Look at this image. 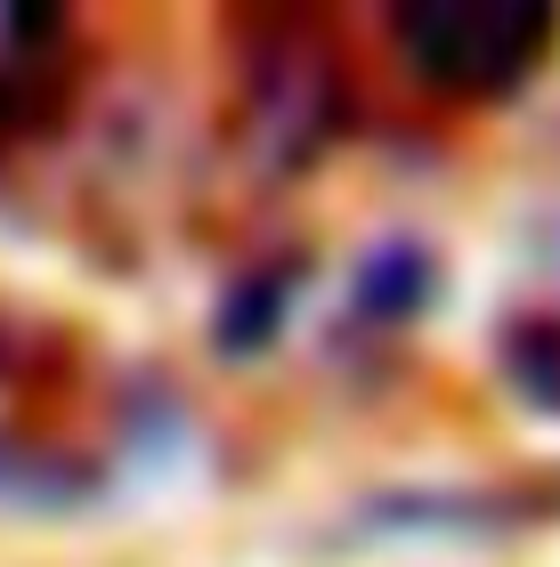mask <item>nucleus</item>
<instances>
[{
	"label": "nucleus",
	"instance_id": "1",
	"mask_svg": "<svg viewBox=\"0 0 560 567\" xmlns=\"http://www.w3.org/2000/svg\"><path fill=\"white\" fill-rule=\"evenodd\" d=\"M415 73L447 97H496L552 49L544 0H415L390 17Z\"/></svg>",
	"mask_w": 560,
	"mask_h": 567
},
{
	"label": "nucleus",
	"instance_id": "2",
	"mask_svg": "<svg viewBox=\"0 0 560 567\" xmlns=\"http://www.w3.org/2000/svg\"><path fill=\"white\" fill-rule=\"evenodd\" d=\"M422 284H430V260L415 244H390V251H374V260H366L358 308H366V317H406V308H422Z\"/></svg>",
	"mask_w": 560,
	"mask_h": 567
},
{
	"label": "nucleus",
	"instance_id": "3",
	"mask_svg": "<svg viewBox=\"0 0 560 567\" xmlns=\"http://www.w3.org/2000/svg\"><path fill=\"white\" fill-rule=\"evenodd\" d=\"M276 317H285V284H276V276L268 284H244V300L220 317V341L244 357V349H261L268 332H276Z\"/></svg>",
	"mask_w": 560,
	"mask_h": 567
}]
</instances>
